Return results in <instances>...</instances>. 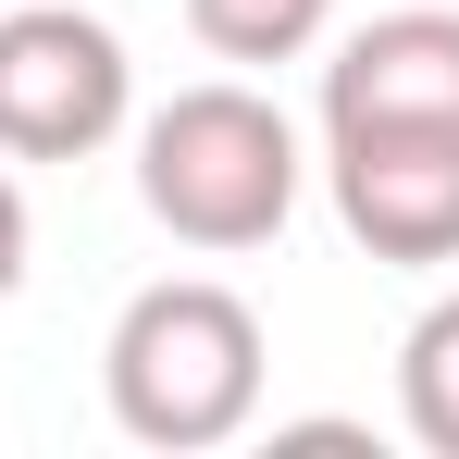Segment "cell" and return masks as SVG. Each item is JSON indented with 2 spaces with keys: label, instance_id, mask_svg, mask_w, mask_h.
Wrapping results in <instances>:
<instances>
[{
  "label": "cell",
  "instance_id": "1",
  "mask_svg": "<svg viewBox=\"0 0 459 459\" xmlns=\"http://www.w3.org/2000/svg\"><path fill=\"white\" fill-rule=\"evenodd\" d=\"M261 373H273V335L261 310L212 286V273H161L112 310V348H100V397L112 422L161 459H199V447H236L261 422Z\"/></svg>",
  "mask_w": 459,
  "mask_h": 459
},
{
  "label": "cell",
  "instance_id": "2",
  "mask_svg": "<svg viewBox=\"0 0 459 459\" xmlns=\"http://www.w3.org/2000/svg\"><path fill=\"white\" fill-rule=\"evenodd\" d=\"M299 186H310L299 125L236 75L174 87L137 125V199H150V224L174 248H273L286 212H299Z\"/></svg>",
  "mask_w": 459,
  "mask_h": 459
},
{
  "label": "cell",
  "instance_id": "3",
  "mask_svg": "<svg viewBox=\"0 0 459 459\" xmlns=\"http://www.w3.org/2000/svg\"><path fill=\"white\" fill-rule=\"evenodd\" d=\"M137 63L75 0H13L0 13V150L13 161H87L125 137Z\"/></svg>",
  "mask_w": 459,
  "mask_h": 459
},
{
  "label": "cell",
  "instance_id": "4",
  "mask_svg": "<svg viewBox=\"0 0 459 459\" xmlns=\"http://www.w3.org/2000/svg\"><path fill=\"white\" fill-rule=\"evenodd\" d=\"M323 186L373 261H459V125H323Z\"/></svg>",
  "mask_w": 459,
  "mask_h": 459
},
{
  "label": "cell",
  "instance_id": "5",
  "mask_svg": "<svg viewBox=\"0 0 459 459\" xmlns=\"http://www.w3.org/2000/svg\"><path fill=\"white\" fill-rule=\"evenodd\" d=\"M323 125H459V13L410 0L348 25L323 63Z\"/></svg>",
  "mask_w": 459,
  "mask_h": 459
},
{
  "label": "cell",
  "instance_id": "6",
  "mask_svg": "<svg viewBox=\"0 0 459 459\" xmlns=\"http://www.w3.org/2000/svg\"><path fill=\"white\" fill-rule=\"evenodd\" d=\"M397 422H410V447L459 459V286L397 335Z\"/></svg>",
  "mask_w": 459,
  "mask_h": 459
},
{
  "label": "cell",
  "instance_id": "7",
  "mask_svg": "<svg viewBox=\"0 0 459 459\" xmlns=\"http://www.w3.org/2000/svg\"><path fill=\"white\" fill-rule=\"evenodd\" d=\"M186 25L212 63H299V50H323L335 0H186Z\"/></svg>",
  "mask_w": 459,
  "mask_h": 459
},
{
  "label": "cell",
  "instance_id": "8",
  "mask_svg": "<svg viewBox=\"0 0 459 459\" xmlns=\"http://www.w3.org/2000/svg\"><path fill=\"white\" fill-rule=\"evenodd\" d=\"M25 248H38V212H25V174H13V150H0V299L25 286Z\"/></svg>",
  "mask_w": 459,
  "mask_h": 459
}]
</instances>
